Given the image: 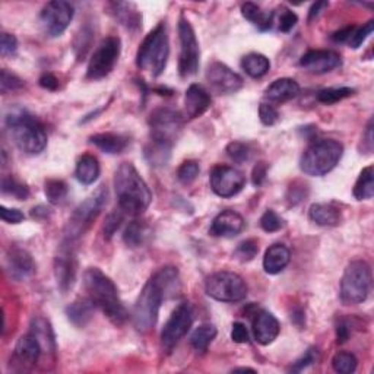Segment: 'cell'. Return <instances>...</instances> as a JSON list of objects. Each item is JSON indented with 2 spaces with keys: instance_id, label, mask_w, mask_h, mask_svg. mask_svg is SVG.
Instances as JSON below:
<instances>
[{
  "instance_id": "cell-1",
  "label": "cell",
  "mask_w": 374,
  "mask_h": 374,
  "mask_svg": "<svg viewBox=\"0 0 374 374\" xmlns=\"http://www.w3.org/2000/svg\"><path fill=\"white\" fill-rule=\"evenodd\" d=\"M180 287L179 271L174 266L161 267L152 275L135 302L132 322L139 332H148L157 324L162 300L168 294H175Z\"/></svg>"
},
{
  "instance_id": "cell-2",
  "label": "cell",
  "mask_w": 374,
  "mask_h": 374,
  "mask_svg": "<svg viewBox=\"0 0 374 374\" xmlns=\"http://www.w3.org/2000/svg\"><path fill=\"white\" fill-rule=\"evenodd\" d=\"M84 285L89 300L96 304L107 318L117 326L129 319V313L120 300L119 289L113 280L98 267H89L84 274Z\"/></svg>"
},
{
  "instance_id": "cell-3",
  "label": "cell",
  "mask_w": 374,
  "mask_h": 374,
  "mask_svg": "<svg viewBox=\"0 0 374 374\" xmlns=\"http://www.w3.org/2000/svg\"><path fill=\"white\" fill-rule=\"evenodd\" d=\"M114 189L119 206L124 212L139 215L151 205L152 193L149 187L131 162H123L116 170Z\"/></svg>"
},
{
  "instance_id": "cell-4",
  "label": "cell",
  "mask_w": 374,
  "mask_h": 374,
  "mask_svg": "<svg viewBox=\"0 0 374 374\" xmlns=\"http://www.w3.org/2000/svg\"><path fill=\"white\" fill-rule=\"evenodd\" d=\"M6 126L15 145L25 154L37 155L47 146L45 129L27 110L16 109L6 116Z\"/></svg>"
},
{
  "instance_id": "cell-5",
  "label": "cell",
  "mask_w": 374,
  "mask_h": 374,
  "mask_svg": "<svg viewBox=\"0 0 374 374\" xmlns=\"http://www.w3.org/2000/svg\"><path fill=\"white\" fill-rule=\"evenodd\" d=\"M170 56V43L166 23L161 22L152 30L136 54V66L140 70L149 72L152 76H160L167 66Z\"/></svg>"
},
{
  "instance_id": "cell-6",
  "label": "cell",
  "mask_w": 374,
  "mask_h": 374,
  "mask_svg": "<svg viewBox=\"0 0 374 374\" xmlns=\"http://www.w3.org/2000/svg\"><path fill=\"white\" fill-rule=\"evenodd\" d=\"M344 154V146L333 139H318L311 142L300 160V168L311 177L331 173Z\"/></svg>"
},
{
  "instance_id": "cell-7",
  "label": "cell",
  "mask_w": 374,
  "mask_h": 374,
  "mask_svg": "<svg viewBox=\"0 0 374 374\" xmlns=\"http://www.w3.org/2000/svg\"><path fill=\"white\" fill-rule=\"evenodd\" d=\"M371 288V269L364 261H355L345 269L341 280V300L346 306L364 302Z\"/></svg>"
},
{
  "instance_id": "cell-8",
  "label": "cell",
  "mask_w": 374,
  "mask_h": 374,
  "mask_svg": "<svg viewBox=\"0 0 374 374\" xmlns=\"http://www.w3.org/2000/svg\"><path fill=\"white\" fill-rule=\"evenodd\" d=\"M105 204H107V189L101 186L74 210L65 231L66 241L74 243L78 240L98 217Z\"/></svg>"
},
{
  "instance_id": "cell-9",
  "label": "cell",
  "mask_w": 374,
  "mask_h": 374,
  "mask_svg": "<svg viewBox=\"0 0 374 374\" xmlns=\"http://www.w3.org/2000/svg\"><path fill=\"white\" fill-rule=\"evenodd\" d=\"M148 123L152 142L173 148L182 135L184 117L177 110L161 107L151 113Z\"/></svg>"
},
{
  "instance_id": "cell-10",
  "label": "cell",
  "mask_w": 374,
  "mask_h": 374,
  "mask_svg": "<svg viewBox=\"0 0 374 374\" xmlns=\"http://www.w3.org/2000/svg\"><path fill=\"white\" fill-rule=\"evenodd\" d=\"M206 294L217 301L222 302H239L248 296V285L244 279L228 271L217 272L206 279Z\"/></svg>"
},
{
  "instance_id": "cell-11",
  "label": "cell",
  "mask_w": 374,
  "mask_h": 374,
  "mask_svg": "<svg viewBox=\"0 0 374 374\" xmlns=\"http://www.w3.org/2000/svg\"><path fill=\"white\" fill-rule=\"evenodd\" d=\"M122 52V41L119 37H105L101 40V43L97 45V49L94 50L88 69H87V78L91 80H98L111 74L119 56Z\"/></svg>"
},
{
  "instance_id": "cell-12",
  "label": "cell",
  "mask_w": 374,
  "mask_h": 374,
  "mask_svg": "<svg viewBox=\"0 0 374 374\" xmlns=\"http://www.w3.org/2000/svg\"><path fill=\"white\" fill-rule=\"evenodd\" d=\"M179 40H180V57H179V70L183 78H190L197 74L199 69V43L196 38L192 23L184 16L179 21Z\"/></svg>"
},
{
  "instance_id": "cell-13",
  "label": "cell",
  "mask_w": 374,
  "mask_h": 374,
  "mask_svg": "<svg viewBox=\"0 0 374 374\" xmlns=\"http://www.w3.org/2000/svg\"><path fill=\"white\" fill-rule=\"evenodd\" d=\"M193 323V307L190 302H180L175 310L171 313L170 319L164 324L161 332V345L166 353H171V349L180 342V339L189 332Z\"/></svg>"
},
{
  "instance_id": "cell-14",
  "label": "cell",
  "mask_w": 374,
  "mask_h": 374,
  "mask_svg": "<svg viewBox=\"0 0 374 374\" xmlns=\"http://www.w3.org/2000/svg\"><path fill=\"white\" fill-rule=\"evenodd\" d=\"M74 14V6L65 0H54L47 3L40 14V23L44 34L52 38L60 37L72 22Z\"/></svg>"
},
{
  "instance_id": "cell-15",
  "label": "cell",
  "mask_w": 374,
  "mask_h": 374,
  "mask_svg": "<svg viewBox=\"0 0 374 374\" xmlns=\"http://www.w3.org/2000/svg\"><path fill=\"white\" fill-rule=\"evenodd\" d=\"M210 187L219 197H232L239 195L245 184L241 171L228 166H217L210 171Z\"/></svg>"
},
{
  "instance_id": "cell-16",
  "label": "cell",
  "mask_w": 374,
  "mask_h": 374,
  "mask_svg": "<svg viewBox=\"0 0 374 374\" xmlns=\"http://www.w3.org/2000/svg\"><path fill=\"white\" fill-rule=\"evenodd\" d=\"M206 82L218 96L237 92L243 87V78L221 62H212L206 69Z\"/></svg>"
},
{
  "instance_id": "cell-17",
  "label": "cell",
  "mask_w": 374,
  "mask_h": 374,
  "mask_svg": "<svg viewBox=\"0 0 374 374\" xmlns=\"http://www.w3.org/2000/svg\"><path fill=\"white\" fill-rule=\"evenodd\" d=\"M70 244L72 243L66 241L54 259V275L57 287L63 294L74 287L78 272V262Z\"/></svg>"
},
{
  "instance_id": "cell-18",
  "label": "cell",
  "mask_w": 374,
  "mask_h": 374,
  "mask_svg": "<svg viewBox=\"0 0 374 374\" xmlns=\"http://www.w3.org/2000/svg\"><path fill=\"white\" fill-rule=\"evenodd\" d=\"M341 65V56L332 50H310L300 58V66L314 75L332 72Z\"/></svg>"
},
{
  "instance_id": "cell-19",
  "label": "cell",
  "mask_w": 374,
  "mask_h": 374,
  "mask_svg": "<svg viewBox=\"0 0 374 374\" xmlns=\"http://www.w3.org/2000/svg\"><path fill=\"white\" fill-rule=\"evenodd\" d=\"M244 228V219L243 217L232 209L222 210L221 214L215 217L212 221V226L209 228V232L214 237H226L231 239L236 237Z\"/></svg>"
},
{
  "instance_id": "cell-20",
  "label": "cell",
  "mask_w": 374,
  "mask_h": 374,
  "mask_svg": "<svg viewBox=\"0 0 374 374\" xmlns=\"http://www.w3.org/2000/svg\"><path fill=\"white\" fill-rule=\"evenodd\" d=\"M279 322L272 313L266 310L256 311L253 319V335L261 345L272 344L279 335Z\"/></svg>"
},
{
  "instance_id": "cell-21",
  "label": "cell",
  "mask_w": 374,
  "mask_h": 374,
  "mask_svg": "<svg viewBox=\"0 0 374 374\" xmlns=\"http://www.w3.org/2000/svg\"><path fill=\"white\" fill-rule=\"evenodd\" d=\"M210 107L209 92L202 87L193 84L186 91L184 96V110L189 119H197Z\"/></svg>"
},
{
  "instance_id": "cell-22",
  "label": "cell",
  "mask_w": 374,
  "mask_h": 374,
  "mask_svg": "<svg viewBox=\"0 0 374 374\" xmlns=\"http://www.w3.org/2000/svg\"><path fill=\"white\" fill-rule=\"evenodd\" d=\"M8 272L15 280H23L35 272L32 256L23 249H12L8 254Z\"/></svg>"
},
{
  "instance_id": "cell-23",
  "label": "cell",
  "mask_w": 374,
  "mask_h": 374,
  "mask_svg": "<svg viewBox=\"0 0 374 374\" xmlns=\"http://www.w3.org/2000/svg\"><path fill=\"white\" fill-rule=\"evenodd\" d=\"M110 14L119 21L129 31H138L142 27V15L133 3L127 2H113L110 3Z\"/></svg>"
},
{
  "instance_id": "cell-24",
  "label": "cell",
  "mask_w": 374,
  "mask_h": 374,
  "mask_svg": "<svg viewBox=\"0 0 374 374\" xmlns=\"http://www.w3.org/2000/svg\"><path fill=\"white\" fill-rule=\"evenodd\" d=\"M31 333L37 339L43 353L53 354L56 351V335L52 323L43 316H35L31 320Z\"/></svg>"
},
{
  "instance_id": "cell-25",
  "label": "cell",
  "mask_w": 374,
  "mask_h": 374,
  "mask_svg": "<svg viewBox=\"0 0 374 374\" xmlns=\"http://www.w3.org/2000/svg\"><path fill=\"white\" fill-rule=\"evenodd\" d=\"M298 94H300V85L297 80L291 78H280L274 80L272 84L267 87L265 96L269 101L285 102L296 98Z\"/></svg>"
},
{
  "instance_id": "cell-26",
  "label": "cell",
  "mask_w": 374,
  "mask_h": 374,
  "mask_svg": "<svg viewBox=\"0 0 374 374\" xmlns=\"http://www.w3.org/2000/svg\"><path fill=\"white\" fill-rule=\"evenodd\" d=\"M289 249L284 244H272L265 253L263 269L269 275H276L283 272L289 263Z\"/></svg>"
},
{
  "instance_id": "cell-27",
  "label": "cell",
  "mask_w": 374,
  "mask_h": 374,
  "mask_svg": "<svg viewBox=\"0 0 374 374\" xmlns=\"http://www.w3.org/2000/svg\"><path fill=\"white\" fill-rule=\"evenodd\" d=\"M309 217L313 222L322 227H336L341 224V209L332 204H314L310 206Z\"/></svg>"
},
{
  "instance_id": "cell-28",
  "label": "cell",
  "mask_w": 374,
  "mask_h": 374,
  "mask_svg": "<svg viewBox=\"0 0 374 374\" xmlns=\"http://www.w3.org/2000/svg\"><path fill=\"white\" fill-rule=\"evenodd\" d=\"M94 309H96V304L89 300V297L79 298L66 307V316L75 326L85 327L92 319Z\"/></svg>"
},
{
  "instance_id": "cell-29",
  "label": "cell",
  "mask_w": 374,
  "mask_h": 374,
  "mask_svg": "<svg viewBox=\"0 0 374 374\" xmlns=\"http://www.w3.org/2000/svg\"><path fill=\"white\" fill-rule=\"evenodd\" d=\"M91 144L96 145L98 149H101L105 154H122V152L127 148L129 139L123 135L117 133H97L89 138Z\"/></svg>"
},
{
  "instance_id": "cell-30",
  "label": "cell",
  "mask_w": 374,
  "mask_h": 374,
  "mask_svg": "<svg viewBox=\"0 0 374 374\" xmlns=\"http://www.w3.org/2000/svg\"><path fill=\"white\" fill-rule=\"evenodd\" d=\"M100 162L97 157H94L91 154L82 155L78 162H76V168H75V175L79 183L89 186L92 183H96L97 179L100 177Z\"/></svg>"
},
{
  "instance_id": "cell-31",
  "label": "cell",
  "mask_w": 374,
  "mask_h": 374,
  "mask_svg": "<svg viewBox=\"0 0 374 374\" xmlns=\"http://www.w3.org/2000/svg\"><path fill=\"white\" fill-rule=\"evenodd\" d=\"M41 353H43L41 346L31 332L28 335L21 336L15 346V357L21 362H27V364H35V362L38 361Z\"/></svg>"
},
{
  "instance_id": "cell-32",
  "label": "cell",
  "mask_w": 374,
  "mask_h": 374,
  "mask_svg": "<svg viewBox=\"0 0 374 374\" xmlns=\"http://www.w3.org/2000/svg\"><path fill=\"white\" fill-rule=\"evenodd\" d=\"M241 14L245 19L250 21L254 27L262 31L271 28L275 18V12H263L259 5L252 2H248L241 6Z\"/></svg>"
},
{
  "instance_id": "cell-33",
  "label": "cell",
  "mask_w": 374,
  "mask_h": 374,
  "mask_svg": "<svg viewBox=\"0 0 374 374\" xmlns=\"http://www.w3.org/2000/svg\"><path fill=\"white\" fill-rule=\"evenodd\" d=\"M241 67L245 74L250 78L259 79L267 74V70L271 69V62L269 58L261 53H250L243 57Z\"/></svg>"
},
{
  "instance_id": "cell-34",
  "label": "cell",
  "mask_w": 374,
  "mask_h": 374,
  "mask_svg": "<svg viewBox=\"0 0 374 374\" xmlns=\"http://www.w3.org/2000/svg\"><path fill=\"white\" fill-rule=\"evenodd\" d=\"M354 197L357 201H368L374 196V168L366 167L360 173V177L354 186Z\"/></svg>"
},
{
  "instance_id": "cell-35",
  "label": "cell",
  "mask_w": 374,
  "mask_h": 374,
  "mask_svg": "<svg viewBox=\"0 0 374 374\" xmlns=\"http://www.w3.org/2000/svg\"><path fill=\"white\" fill-rule=\"evenodd\" d=\"M215 336H217V327L210 323H205L196 327L195 332L190 336V344L196 351L204 353V351L208 349L209 344L214 341Z\"/></svg>"
},
{
  "instance_id": "cell-36",
  "label": "cell",
  "mask_w": 374,
  "mask_h": 374,
  "mask_svg": "<svg viewBox=\"0 0 374 374\" xmlns=\"http://www.w3.org/2000/svg\"><path fill=\"white\" fill-rule=\"evenodd\" d=\"M148 237V227L140 221H132L131 224L127 226L124 234H123V241L129 248H139L145 243Z\"/></svg>"
},
{
  "instance_id": "cell-37",
  "label": "cell",
  "mask_w": 374,
  "mask_h": 374,
  "mask_svg": "<svg viewBox=\"0 0 374 374\" xmlns=\"http://www.w3.org/2000/svg\"><path fill=\"white\" fill-rule=\"evenodd\" d=\"M44 193L47 196V201L52 205H60L67 196V184L63 180L57 179L47 180L44 186Z\"/></svg>"
},
{
  "instance_id": "cell-38",
  "label": "cell",
  "mask_w": 374,
  "mask_h": 374,
  "mask_svg": "<svg viewBox=\"0 0 374 374\" xmlns=\"http://www.w3.org/2000/svg\"><path fill=\"white\" fill-rule=\"evenodd\" d=\"M354 89L348 88V87H341V88H324L318 92V101L323 104H335L342 101L351 96H354Z\"/></svg>"
},
{
  "instance_id": "cell-39",
  "label": "cell",
  "mask_w": 374,
  "mask_h": 374,
  "mask_svg": "<svg viewBox=\"0 0 374 374\" xmlns=\"http://www.w3.org/2000/svg\"><path fill=\"white\" fill-rule=\"evenodd\" d=\"M357 364L358 360L354 354L351 353H338L333 358H332V367L336 373L339 374H351L357 370Z\"/></svg>"
},
{
  "instance_id": "cell-40",
  "label": "cell",
  "mask_w": 374,
  "mask_h": 374,
  "mask_svg": "<svg viewBox=\"0 0 374 374\" xmlns=\"http://www.w3.org/2000/svg\"><path fill=\"white\" fill-rule=\"evenodd\" d=\"M170 151L171 148L158 145L151 140V145L145 148V157L151 162V166H166L170 158Z\"/></svg>"
},
{
  "instance_id": "cell-41",
  "label": "cell",
  "mask_w": 374,
  "mask_h": 374,
  "mask_svg": "<svg viewBox=\"0 0 374 374\" xmlns=\"http://www.w3.org/2000/svg\"><path fill=\"white\" fill-rule=\"evenodd\" d=\"M2 192L5 195H10L16 197L18 201H25L30 196V190L25 184L19 183L14 177H3L2 180Z\"/></svg>"
},
{
  "instance_id": "cell-42",
  "label": "cell",
  "mask_w": 374,
  "mask_h": 374,
  "mask_svg": "<svg viewBox=\"0 0 374 374\" xmlns=\"http://www.w3.org/2000/svg\"><path fill=\"white\" fill-rule=\"evenodd\" d=\"M227 154L234 162L243 164V162L250 160L252 151H250V146L248 144H243V142H237V140H234V142L228 144Z\"/></svg>"
},
{
  "instance_id": "cell-43",
  "label": "cell",
  "mask_w": 374,
  "mask_h": 374,
  "mask_svg": "<svg viewBox=\"0 0 374 374\" xmlns=\"http://www.w3.org/2000/svg\"><path fill=\"white\" fill-rule=\"evenodd\" d=\"M199 171H201V168H199L197 161H193V160L184 161L177 171V179L183 184H190L192 182L196 180Z\"/></svg>"
},
{
  "instance_id": "cell-44",
  "label": "cell",
  "mask_w": 374,
  "mask_h": 374,
  "mask_svg": "<svg viewBox=\"0 0 374 374\" xmlns=\"http://www.w3.org/2000/svg\"><path fill=\"white\" fill-rule=\"evenodd\" d=\"M23 85L25 84H23V80L19 76L9 72L8 69L2 70V75H0V89H2V94L18 91L23 88Z\"/></svg>"
},
{
  "instance_id": "cell-45",
  "label": "cell",
  "mask_w": 374,
  "mask_h": 374,
  "mask_svg": "<svg viewBox=\"0 0 374 374\" xmlns=\"http://www.w3.org/2000/svg\"><path fill=\"white\" fill-rule=\"evenodd\" d=\"M374 31V21H368L367 23H364L362 27H355L353 35H351V38L348 41V45L351 49H358V47L364 43L368 35H371V32Z\"/></svg>"
},
{
  "instance_id": "cell-46",
  "label": "cell",
  "mask_w": 374,
  "mask_h": 374,
  "mask_svg": "<svg viewBox=\"0 0 374 374\" xmlns=\"http://www.w3.org/2000/svg\"><path fill=\"white\" fill-rule=\"evenodd\" d=\"M91 40H92V31L89 30V27H84L82 28V34L76 35L74 49L79 60H84L87 52L89 50Z\"/></svg>"
},
{
  "instance_id": "cell-47",
  "label": "cell",
  "mask_w": 374,
  "mask_h": 374,
  "mask_svg": "<svg viewBox=\"0 0 374 374\" xmlns=\"http://www.w3.org/2000/svg\"><path fill=\"white\" fill-rule=\"evenodd\" d=\"M318 360H319V349H318V348H314V346H311V348H309V349L306 351V353H304V354L294 362V364H292V366L289 367V371H292V373H300V371H302L304 368H307V367H310L311 364H314V362L318 361Z\"/></svg>"
},
{
  "instance_id": "cell-48",
  "label": "cell",
  "mask_w": 374,
  "mask_h": 374,
  "mask_svg": "<svg viewBox=\"0 0 374 374\" xmlns=\"http://www.w3.org/2000/svg\"><path fill=\"white\" fill-rule=\"evenodd\" d=\"M257 253H259V245H257V241L245 240L239 244V248L236 250V257L241 262H249L254 259Z\"/></svg>"
},
{
  "instance_id": "cell-49",
  "label": "cell",
  "mask_w": 374,
  "mask_h": 374,
  "mask_svg": "<svg viewBox=\"0 0 374 374\" xmlns=\"http://www.w3.org/2000/svg\"><path fill=\"white\" fill-rule=\"evenodd\" d=\"M122 222H123V214L120 212V210H114V212L109 214L107 218H105L104 228H102L104 239L105 240H111L113 236L116 234V231L120 228Z\"/></svg>"
},
{
  "instance_id": "cell-50",
  "label": "cell",
  "mask_w": 374,
  "mask_h": 374,
  "mask_svg": "<svg viewBox=\"0 0 374 374\" xmlns=\"http://www.w3.org/2000/svg\"><path fill=\"white\" fill-rule=\"evenodd\" d=\"M261 227L266 232H276L284 227V221L272 209H267L261 218Z\"/></svg>"
},
{
  "instance_id": "cell-51",
  "label": "cell",
  "mask_w": 374,
  "mask_h": 374,
  "mask_svg": "<svg viewBox=\"0 0 374 374\" xmlns=\"http://www.w3.org/2000/svg\"><path fill=\"white\" fill-rule=\"evenodd\" d=\"M298 22V16L294 14V12L289 9H283L280 10V15L278 18V28L283 32H289L292 28L296 27V23Z\"/></svg>"
},
{
  "instance_id": "cell-52",
  "label": "cell",
  "mask_w": 374,
  "mask_h": 374,
  "mask_svg": "<svg viewBox=\"0 0 374 374\" xmlns=\"http://www.w3.org/2000/svg\"><path fill=\"white\" fill-rule=\"evenodd\" d=\"M259 117H261V122L265 126H272V124H275L278 122L279 113H278V110L274 107L272 104L262 102L259 105Z\"/></svg>"
},
{
  "instance_id": "cell-53",
  "label": "cell",
  "mask_w": 374,
  "mask_h": 374,
  "mask_svg": "<svg viewBox=\"0 0 374 374\" xmlns=\"http://www.w3.org/2000/svg\"><path fill=\"white\" fill-rule=\"evenodd\" d=\"M18 50V40L15 35L3 32L2 34V40H0V53H2L3 57L15 54Z\"/></svg>"
},
{
  "instance_id": "cell-54",
  "label": "cell",
  "mask_w": 374,
  "mask_h": 374,
  "mask_svg": "<svg viewBox=\"0 0 374 374\" xmlns=\"http://www.w3.org/2000/svg\"><path fill=\"white\" fill-rule=\"evenodd\" d=\"M0 217H2V219L8 222V224H19V222L25 219V215H23L19 209L6 206H2V209H0Z\"/></svg>"
},
{
  "instance_id": "cell-55",
  "label": "cell",
  "mask_w": 374,
  "mask_h": 374,
  "mask_svg": "<svg viewBox=\"0 0 374 374\" xmlns=\"http://www.w3.org/2000/svg\"><path fill=\"white\" fill-rule=\"evenodd\" d=\"M231 339L236 344H245V342H249V331H248V327H245L243 323L237 322V323H234L232 324V331H231Z\"/></svg>"
},
{
  "instance_id": "cell-56",
  "label": "cell",
  "mask_w": 374,
  "mask_h": 374,
  "mask_svg": "<svg viewBox=\"0 0 374 374\" xmlns=\"http://www.w3.org/2000/svg\"><path fill=\"white\" fill-rule=\"evenodd\" d=\"M267 174V164L266 162H257L253 173H252V182L254 186H262Z\"/></svg>"
},
{
  "instance_id": "cell-57",
  "label": "cell",
  "mask_w": 374,
  "mask_h": 374,
  "mask_svg": "<svg viewBox=\"0 0 374 374\" xmlns=\"http://www.w3.org/2000/svg\"><path fill=\"white\" fill-rule=\"evenodd\" d=\"M349 333H351V329H349L348 322H345V320L339 322V324L336 326V341H338V344L346 342L348 338H349Z\"/></svg>"
},
{
  "instance_id": "cell-58",
  "label": "cell",
  "mask_w": 374,
  "mask_h": 374,
  "mask_svg": "<svg viewBox=\"0 0 374 374\" xmlns=\"http://www.w3.org/2000/svg\"><path fill=\"white\" fill-rule=\"evenodd\" d=\"M354 30H355V25H348V27H345V28H342V30H339V31H336L335 34H333V41H336V43H346L348 44V41H349V38H351V35H353V32H354Z\"/></svg>"
},
{
  "instance_id": "cell-59",
  "label": "cell",
  "mask_w": 374,
  "mask_h": 374,
  "mask_svg": "<svg viewBox=\"0 0 374 374\" xmlns=\"http://www.w3.org/2000/svg\"><path fill=\"white\" fill-rule=\"evenodd\" d=\"M40 85L44 88V89H49V91H56L58 88V79L52 75V74H44L41 78H40Z\"/></svg>"
},
{
  "instance_id": "cell-60",
  "label": "cell",
  "mask_w": 374,
  "mask_h": 374,
  "mask_svg": "<svg viewBox=\"0 0 374 374\" xmlns=\"http://www.w3.org/2000/svg\"><path fill=\"white\" fill-rule=\"evenodd\" d=\"M362 144L366 145L364 151L370 154V152L373 151V120L368 122V126L366 129V133H364V136H362Z\"/></svg>"
},
{
  "instance_id": "cell-61",
  "label": "cell",
  "mask_w": 374,
  "mask_h": 374,
  "mask_svg": "<svg viewBox=\"0 0 374 374\" xmlns=\"http://www.w3.org/2000/svg\"><path fill=\"white\" fill-rule=\"evenodd\" d=\"M326 8H329V3L327 2H316L311 5L310 10H309V21H313L314 18H318L320 15V12Z\"/></svg>"
},
{
  "instance_id": "cell-62",
  "label": "cell",
  "mask_w": 374,
  "mask_h": 374,
  "mask_svg": "<svg viewBox=\"0 0 374 374\" xmlns=\"http://www.w3.org/2000/svg\"><path fill=\"white\" fill-rule=\"evenodd\" d=\"M45 210H49V209H45L44 206H38V208H34L31 214H32L34 218H40L41 214H43L44 217H49V212H45Z\"/></svg>"
},
{
  "instance_id": "cell-63",
  "label": "cell",
  "mask_w": 374,
  "mask_h": 374,
  "mask_svg": "<svg viewBox=\"0 0 374 374\" xmlns=\"http://www.w3.org/2000/svg\"><path fill=\"white\" fill-rule=\"evenodd\" d=\"M234 373H240V371H252V373H256L254 368H249V367H241V368H234L232 370Z\"/></svg>"
}]
</instances>
